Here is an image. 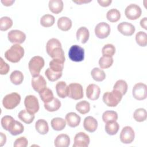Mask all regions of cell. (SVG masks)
Returning a JSON list of instances; mask_svg holds the SVG:
<instances>
[{"label": "cell", "mask_w": 147, "mask_h": 147, "mask_svg": "<svg viewBox=\"0 0 147 147\" xmlns=\"http://www.w3.org/2000/svg\"><path fill=\"white\" fill-rule=\"evenodd\" d=\"M76 109L82 114H86L90 110V103L86 100H82L76 103Z\"/></svg>", "instance_id": "34"}, {"label": "cell", "mask_w": 147, "mask_h": 147, "mask_svg": "<svg viewBox=\"0 0 147 147\" xmlns=\"http://www.w3.org/2000/svg\"><path fill=\"white\" fill-rule=\"evenodd\" d=\"M102 119L105 123L111 121H116L118 119V114L114 111H106L102 114Z\"/></svg>", "instance_id": "38"}, {"label": "cell", "mask_w": 147, "mask_h": 147, "mask_svg": "<svg viewBox=\"0 0 147 147\" xmlns=\"http://www.w3.org/2000/svg\"><path fill=\"white\" fill-rule=\"evenodd\" d=\"M136 42L141 47H146L147 45V34L145 32L140 31L136 35Z\"/></svg>", "instance_id": "45"}, {"label": "cell", "mask_w": 147, "mask_h": 147, "mask_svg": "<svg viewBox=\"0 0 147 147\" xmlns=\"http://www.w3.org/2000/svg\"><path fill=\"white\" fill-rule=\"evenodd\" d=\"M91 75L93 79L96 82H102L106 78L105 72L97 67H95L91 70Z\"/></svg>", "instance_id": "32"}, {"label": "cell", "mask_w": 147, "mask_h": 147, "mask_svg": "<svg viewBox=\"0 0 147 147\" xmlns=\"http://www.w3.org/2000/svg\"><path fill=\"white\" fill-rule=\"evenodd\" d=\"M140 25L144 29L147 30V18L144 17L140 21Z\"/></svg>", "instance_id": "51"}, {"label": "cell", "mask_w": 147, "mask_h": 147, "mask_svg": "<svg viewBox=\"0 0 147 147\" xmlns=\"http://www.w3.org/2000/svg\"><path fill=\"white\" fill-rule=\"evenodd\" d=\"M65 121L68 125L71 127L78 126L81 121L80 117L74 112H70L66 114Z\"/></svg>", "instance_id": "18"}, {"label": "cell", "mask_w": 147, "mask_h": 147, "mask_svg": "<svg viewBox=\"0 0 147 147\" xmlns=\"http://www.w3.org/2000/svg\"><path fill=\"white\" fill-rule=\"evenodd\" d=\"M48 6L51 12L55 14H58L63 10L64 4L61 0H50Z\"/></svg>", "instance_id": "21"}, {"label": "cell", "mask_w": 147, "mask_h": 147, "mask_svg": "<svg viewBox=\"0 0 147 147\" xmlns=\"http://www.w3.org/2000/svg\"><path fill=\"white\" fill-rule=\"evenodd\" d=\"M57 47H61V44L60 41L57 38H51L48 41L46 45V51L47 53L49 55Z\"/></svg>", "instance_id": "39"}, {"label": "cell", "mask_w": 147, "mask_h": 147, "mask_svg": "<svg viewBox=\"0 0 147 147\" xmlns=\"http://www.w3.org/2000/svg\"><path fill=\"white\" fill-rule=\"evenodd\" d=\"M21 96L17 92L7 94L2 100L3 107L8 110H11L17 107L20 103Z\"/></svg>", "instance_id": "4"}, {"label": "cell", "mask_w": 147, "mask_h": 147, "mask_svg": "<svg viewBox=\"0 0 147 147\" xmlns=\"http://www.w3.org/2000/svg\"><path fill=\"white\" fill-rule=\"evenodd\" d=\"M113 61L114 60L112 57L102 56L99 59V65L102 69H106L112 65Z\"/></svg>", "instance_id": "46"}, {"label": "cell", "mask_w": 147, "mask_h": 147, "mask_svg": "<svg viewBox=\"0 0 147 147\" xmlns=\"http://www.w3.org/2000/svg\"><path fill=\"white\" fill-rule=\"evenodd\" d=\"M127 87V84L126 81L124 80H118L114 84L113 89L118 90L122 94V95H123L126 93Z\"/></svg>", "instance_id": "42"}, {"label": "cell", "mask_w": 147, "mask_h": 147, "mask_svg": "<svg viewBox=\"0 0 147 147\" xmlns=\"http://www.w3.org/2000/svg\"><path fill=\"white\" fill-rule=\"evenodd\" d=\"M90 141V137L87 134L84 132H79L75 136L73 147H87Z\"/></svg>", "instance_id": "13"}, {"label": "cell", "mask_w": 147, "mask_h": 147, "mask_svg": "<svg viewBox=\"0 0 147 147\" xmlns=\"http://www.w3.org/2000/svg\"><path fill=\"white\" fill-rule=\"evenodd\" d=\"M147 113L145 109L139 108L136 109L133 113L134 119L139 122H143L146 119Z\"/></svg>", "instance_id": "37"}, {"label": "cell", "mask_w": 147, "mask_h": 147, "mask_svg": "<svg viewBox=\"0 0 147 147\" xmlns=\"http://www.w3.org/2000/svg\"><path fill=\"white\" fill-rule=\"evenodd\" d=\"M103 56L113 57L115 53V48L111 44H107L104 45L102 49Z\"/></svg>", "instance_id": "44"}, {"label": "cell", "mask_w": 147, "mask_h": 147, "mask_svg": "<svg viewBox=\"0 0 147 147\" xmlns=\"http://www.w3.org/2000/svg\"><path fill=\"white\" fill-rule=\"evenodd\" d=\"M0 136H1V140H0V144H1V146H3L4 144H5L6 141V136L5 134H4L3 133L1 132L0 133Z\"/></svg>", "instance_id": "52"}, {"label": "cell", "mask_w": 147, "mask_h": 147, "mask_svg": "<svg viewBox=\"0 0 147 147\" xmlns=\"http://www.w3.org/2000/svg\"><path fill=\"white\" fill-rule=\"evenodd\" d=\"M118 30L123 35L130 36L134 34L136 30L134 26L127 22H122L117 26Z\"/></svg>", "instance_id": "15"}, {"label": "cell", "mask_w": 147, "mask_h": 147, "mask_svg": "<svg viewBox=\"0 0 147 147\" xmlns=\"http://www.w3.org/2000/svg\"><path fill=\"white\" fill-rule=\"evenodd\" d=\"M57 26L62 31H68L72 27V21L67 17H61L57 20Z\"/></svg>", "instance_id": "22"}, {"label": "cell", "mask_w": 147, "mask_h": 147, "mask_svg": "<svg viewBox=\"0 0 147 147\" xmlns=\"http://www.w3.org/2000/svg\"><path fill=\"white\" fill-rule=\"evenodd\" d=\"M68 57L73 61L80 62L83 61L84 58V49L78 45H72L68 51Z\"/></svg>", "instance_id": "6"}, {"label": "cell", "mask_w": 147, "mask_h": 147, "mask_svg": "<svg viewBox=\"0 0 147 147\" xmlns=\"http://www.w3.org/2000/svg\"><path fill=\"white\" fill-rule=\"evenodd\" d=\"M122 94L118 90H114L104 93L103 95V102L109 107H115L121 102L122 98Z\"/></svg>", "instance_id": "2"}, {"label": "cell", "mask_w": 147, "mask_h": 147, "mask_svg": "<svg viewBox=\"0 0 147 147\" xmlns=\"http://www.w3.org/2000/svg\"><path fill=\"white\" fill-rule=\"evenodd\" d=\"M15 2L14 0H5L1 1V2L3 4V5L6 6H9L12 5V4Z\"/></svg>", "instance_id": "53"}, {"label": "cell", "mask_w": 147, "mask_h": 147, "mask_svg": "<svg viewBox=\"0 0 147 147\" xmlns=\"http://www.w3.org/2000/svg\"><path fill=\"white\" fill-rule=\"evenodd\" d=\"M64 61L56 59H52V60L49 62V68L55 72H62L64 68Z\"/></svg>", "instance_id": "31"}, {"label": "cell", "mask_w": 147, "mask_h": 147, "mask_svg": "<svg viewBox=\"0 0 147 147\" xmlns=\"http://www.w3.org/2000/svg\"><path fill=\"white\" fill-rule=\"evenodd\" d=\"M44 108L48 111L53 112L58 110L61 107L60 101L56 98H54L51 101L44 103Z\"/></svg>", "instance_id": "28"}, {"label": "cell", "mask_w": 147, "mask_h": 147, "mask_svg": "<svg viewBox=\"0 0 147 147\" xmlns=\"http://www.w3.org/2000/svg\"><path fill=\"white\" fill-rule=\"evenodd\" d=\"M32 86L33 90L38 93L47 88V82L41 75L33 77L32 79Z\"/></svg>", "instance_id": "14"}, {"label": "cell", "mask_w": 147, "mask_h": 147, "mask_svg": "<svg viewBox=\"0 0 147 147\" xmlns=\"http://www.w3.org/2000/svg\"><path fill=\"white\" fill-rule=\"evenodd\" d=\"M45 61L44 59L40 56L33 57L29 61L28 64L30 72L33 77L39 75L41 69L44 66Z\"/></svg>", "instance_id": "3"}, {"label": "cell", "mask_w": 147, "mask_h": 147, "mask_svg": "<svg viewBox=\"0 0 147 147\" xmlns=\"http://www.w3.org/2000/svg\"><path fill=\"white\" fill-rule=\"evenodd\" d=\"M100 89L98 86L95 84H90L86 88L87 97L92 100H95L99 97Z\"/></svg>", "instance_id": "16"}, {"label": "cell", "mask_w": 147, "mask_h": 147, "mask_svg": "<svg viewBox=\"0 0 147 147\" xmlns=\"http://www.w3.org/2000/svg\"><path fill=\"white\" fill-rule=\"evenodd\" d=\"M7 37L9 41L11 43L22 44L26 39V34L19 30H11L8 34Z\"/></svg>", "instance_id": "12"}, {"label": "cell", "mask_w": 147, "mask_h": 147, "mask_svg": "<svg viewBox=\"0 0 147 147\" xmlns=\"http://www.w3.org/2000/svg\"><path fill=\"white\" fill-rule=\"evenodd\" d=\"M45 75L49 81L55 82L61 77L62 72H55L50 68H48L45 71Z\"/></svg>", "instance_id": "41"}, {"label": "cell", "mask_w": 147, "mask_h": 147, "mask_svg": "<svg viewBox=\"0 0 147 147\" xmlns=\"http://www.w3.org/2000/svg\"><path fill=\"white\" fill-rule=\"evenodd\" d=\"M106 132L111 136L115 135L117 133L119 129V125L116 121H111L106 123L105 126Z\"/></svg>", "instance_id": "29"}, {"label": "cell", "mask_w": 147, "mask_h": 147, "mask_svg": "<svg viewBox=\"0 0 147 147\" xmlns=\"http://www.w3.org/2000/svg\"><path fill=\"white\" fill-rule=\"evenodd\" d=\"M106 18L111 22H116L119 20L121 18V13L118 10L116 9H111L107 11Z\"/></svg>", "instance_id": "33"}, {"label": "cell", "mask_w": 147, "mask_h": 147, "mask_svg": "<svg viewBox=\"0 0 147 147\" xmlns=\"http://www.w3.org/2000/svg\"><path fill=\"white\" fill-rule=\"evenodd\" d=\"M26 110L32 114H35L39 110V103L38 99L32 95H27L24 100Z\"/></svg>", "instance_id": "7"}, {"label": "cell", "mask_w": 147, "mask_h": 147, "mask_svg": "<svg viewBox=\"0 0 147 147\" xmlns=\"http://www.w3.org/2000/svg\"><path fill=\"white\" fill-rule=\"evenodd\" d=\"M56 91L57 95L61 98H65L67 96V85L65 82L60 81L56 83Z\"/></svg>", "instance_id": "27"}, {"label": "cell", "mask_w": 147, "mask_h": 147, "mask_svg": "<svg viewBox=\"0 0 147 147\" xmlns=\"http://www.w3.org/2000/svg\"><path fill=\"white\" fill-rule=\"evenodd\" d=\"M98 3L103 6V7H107L109 6L112 2L111 0H98Z\"/></svg>", "instance_id": "50"}, {"label": "cell", "mask_w": 147, "mask_h": 147, "mask_svg": "<svg viewBox=\"0 0 147 147\" xmlns=\"http://www.w3.org/2000/svg\"><path fill=\"white\" fill-rule=\"evenodd\" d=\"M52 129L56 131H60L64 129L66 126L65 120L62 118L56 117L53 118L51 122Z\"/></svg>", "instance_id": "25"}, {"label": "cell", "mask_w": 147, "mask_h": 147, "mask_svg": "<svg viewBox=\"0 0 147 147\" xmlns=\"http://www.w3.org/2000/svg\"><path fill=\"white\" fill-rule=\"evenodd\" d=\"M18 117L24 123L26 124H30L34 121L35 117L34 114L29 113L26 110H22L19 112Z\"/></svg>", "instance_id": "26"}, {"label": "cell", "mask_w": 147, "mask_h": 147, "mask_svg": "<svg viewBox=\"0 0 147 147\" xmlns=\"http://www.w3.org/2000/svg\"><path fill=\"white\" fill-rule=\"evenodd\" d=\"M55 22V18L53 16L49 14L44 15L40 19V24L44 27H50L52 26Z\"/></svg>", "instance_id": "35"}, {"label": "cell", "mask_w": 147, "mask_h": 147, "mask_svg": "<svg viewBox=\"0 0 147 147\" xmlns=\"http://www.w3.org/2000/svg\"><path fill=\"white\" fill-rule=\"evenodd\" d=\"M28 141L26 137H21L16 139L14 143V147H26L28 146Z\"/></svg>", "instance_id": "48"}, {"label": "cell", "mask_w": 147, "mask_h": 147, "mask_svg": "<svg viewBox=\"0 0 147 147\" xmlns=\"http://www.w3.org/2000/svg\"><path fill=\"white\" fill-rule=\"evenodd\" d=\"M48 55L52 59H59L63 61H65L64 52L61 47L56 48Z\"/></svg>", "instance_id": "43"}, {"label": "cell", "mask_w": 147, "mask_h": 147, "mask_svg": "<svg viewBox=\"0 0 147 147\" xmlns=\"http://www.w3.org/2000/svg\"><path fill=\"white\" fill-rule=\"evenodd\" d=\"M110 25L105 22H99L95 28V34L99 38L103 39L109 36L110 33Z\"/></svg>", "instance_id": "11"}, {"label": "cell", "mask_w": 147, "mask_h": 147, "mask_svg": "<svg viewBox=\"0 0 147 147\" xmlns=\"http://www.w3.org/2000/svg\"><path fill=\"white\" fill-rule=\"evenodd\" d=\"M14 119L11 116L5 115L2 118L1 121V123L2 127L5 130L8 131L9 128L10 127L11 123L14 122Z\"/></svg>", "instance_id": "47"}, {"label": "cell", "mask_w": 147, "mask_h": 147, "mask_svg": "<svg viewBox=\"0 0 147 147\" xmlns=\"http://www.w3.org/2000/svg\"><path fill=\"white\" fill-rule=\"evenodd\" d=\"M39 95L40 98L44 103L51 101L54 98L52 91L48 88H46L41 92H39Z\"/></svg>", "instance_id": "36"}, {"label": "cell", "mask_w": 147, "mask_h": 147, "mask_svg": "<svg viewBox=\"0 0 147 147\" xmlns=\"http://www.w3.org/2000/svg\"><path fill=\"white\" fill-rule=\"evenodd\" d=\"M35 128L39 134L42 135L46 134L49 131L48 122L43 119H40L36 121L35 123Z\"/></svg>", "instance_id": "24"}, {"label": "cell", "mask_w": 147, "mask_h": 147, "mask_svg": "<svg viewBox=\"0 0 147 147\" xmlns=\"http://www.w3.org/2000/svg\"><path fill=\"white\" fill-rule=\"evenodd\" d=\"M74 2L77 3V4H82V3H88L91 2V1H82V0H79V1H73Z\"/></svg>", "instance_id": "54"}, {"label": "cell", "mask_w": 147, "mask_h": 147, "mask_svg": "<svg viewBox=\"0 0 147 147\" xmlns=\"http://www.w3.org/2000/svg\"><path fill=\"white\" fill-rule=\"evenodd\" d=\"M13 25V21L9 17H2L0 19V30L6 31L10 29Z\"/></svg>", "instance_id": "40"}, {"label": "cell", "mask_w": 147, "mask_h": 147, "mask_svg": "<svg viewBox=\"0 0 147 147\" xmlns=\"http://www.w3.org/2000/svg\"><path fill=\"white\" fill-rule=\"evenodd\" d=\"M135 137V133L133 129L129 126L124 127L120 134V140L123 144H131Z\"/></svg>", "instance_id": "10"}, {"label": "cell", "mask_w": 147, "mask_h": 147, "mask_svg": "<svg viewBox=\"0 0 147 147\" xmlns=\"http://www.w3.org/2000/svg\"><path fill=\"white\" fill-rule=\"evenodd\" d=\"M133 97L138 100H144L146 98V85L143 83H136L132 90Z\"/></svg>", "instance_id": "9"}, {"label": "cell", "mask_w": 147, "mask_h": 147, "mask_svg": "<svg viewBox=\"0 0 147 147\" xmlns=\"http://www.w3.org/2000/svg\"><path fill=\"white\" fill-rule=\"evenodd\" d=\"M24 130L23 125L19 121L14 120L9 128L8 131L13 136H17L21 134Z\"/></svg>", "instance_id": "23"}, {"label": "cell", "mask_w": 147, "mask_h": 147, "mask_svg": "<svg viewBox=\"0 0 147 147\" xmlns=\"http://www.w3.org/2000/svg\"><path fill=\"white\" fill-rule=\"evenodd\" d=\"M10 70V67L8 64L4 61L2 57L0 58V74L6 75Z\"/></svg>", "instance_id": "49"}, {"label": "cell", "mask_w": 147, "mask_h": 147, "mask_svg": "<svg viewBox=\"0 0 147 147\" xmlns=\"http://www.w3.org/2000/svg\"><path fill=\"white\" fill-rule=\"evenodd\" d=\"M67 96L74 100H79L83 97L82 86L77 83H72L67 86Z\"/></svg>", "instance_id": "5"}, {"label": "cell", "mask_w": 147, "mask_h": 147, "mask_svg": "<svg viewBox=\"0 0 147 147\" xmlns=\"http://www.w3.org/2000/svg\"><path fill=\"white\" fill-rule=\"evenodd\" d=\"M89 30L84 26L79 28L76 32V39L82 44L86 43L89 38Z\"/></svg>", "instance_id": "20"}, {"label": "cell", "mask_w": 147, "mask_h": 147, "mask_svg": "<svg viewBox=\"0 0 147 147\" xmlns=\"http://www.w3.org/2000/svg\"><path fill=\"white\" fill-rule=\"evenodd\" d=\"M24 55V49L18 44L13 45L5 53V58L11 63H18Z\"/></svg>", "instance_id": "1"}, {"label": "cell", "mask_w": 147, "mask_h": 147, "mask_svg": "<svg viewBox=\"0 0 147 147\" xmlns=\"http://www.w3.org/2000/svg\"><path fill=\"white\" fill-rule=\"evenodd\" d=\"M141 13L142 10L141 7L136 4H130L128 5L125 10L126 17L130 20L138 19L141 16Z\"/></svg>", "instance_id": "8"}, {"label": "cell", "mask_w": 147, "mask_h": 147, "mask_svg": "<svg viewBox=\"0 0 147 147\" xmlns=\"http://www.w3.org/2000/svg\"><path fill=\"white\" fill-rule=\"evenodd\" d=\"M11 82L15 85H19L22 83L24 80V75L22 72L16 70L11 72L10 75Z\"/></svg>", "instance_id": "30"}, {"label": "cell", "mask_w": 147, "mask_h": 147, "mask_svg": "<svg viewBox=\"0 0 147 147\" xmlns=\"http://www.w3.org/2000/svg\"><path fill=\"white\" fill-rule=\"evenodd\" d=\"M83 127L86 131L90 133H93L98 127V122L94 117L88 116L84 119Z\"/></svg>", "instance_id": "17"}, {"label": "cell", "mask_w": 147, "mask_h": 147, "mask_svg": "<svg viewBox=\"0 0 147 147\" xmlns=\"http://www.w3.org/2000/svg\"><path fill=\"white\" fill-rule=\"evenodd\" d=\"M70 144V138L65 134L58 135L55 140L54 145L56 147H67Z\"/></svg>", "instance_id": "19"}]
</instances>
